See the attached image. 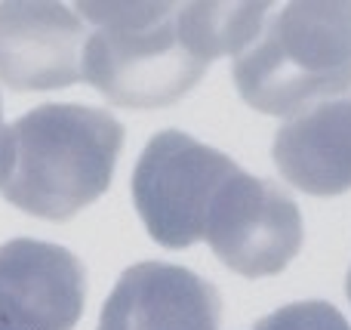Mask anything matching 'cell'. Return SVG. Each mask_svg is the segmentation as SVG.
<instances>
[{"instance_id": "4fadbf2b", "label": "cell", "mask_w": 351, "mask_h": 330, "mask_svg": "<svg viewBox=\"0 0 351 330\" xmlns=\"http://www.w3.org/2000/svg\"><path fill=\"white\" fill-rule=\"evenodd\" d=\"M0 136H3V102H0Z\"/></svg>"}, {"instance_id": "8fae6325", "label": "cell", "mask_w": 351, "mask_h": 330, "mask_svg": "<svg viewBox=\"0 0 351 330\" xmlns=\"http://www.w3.org/2000/svg\"><path fill=\"white\" fill-rule=\"evenodd\" d=\"M256 330H351L336 306L324 300H302L256 321Z\"/></svg>"}, {"instance_id": "7a4b0ae2", "label": "cell", "mask_w": 351, "mask_h": 330, "mask_svg": "<svg viewBox=\"0 0 351 330\" xmlns=\"http://www.w3.org/2000/svg\"><path fill=\"white\" fill-rule=\"evenodd\" d=\"M231 78L250 108L296 115L351 90V0H296L234 56Z\"/></svg>"}, {"instance_id": "7c38bea8", "label": "cell", "mask_w": 351, "mask_h": 330, "mask_svg": "<svg viewBox=\"0 0 351 330\" xmlns=\"http://www.w3.org/2000/svg\"><path fill=\"white\" fill-rule=\"evenodd\" d=\"M346 294H348V300H351V269H348V278H346Z\"/></svg>"}, {"instance_id": "9c48e42d", "label": "cell", "mask_w": 351, "mask_h": 330, "mask_svg": "<svg viewBox=\"0 0 351 330\" xmlns=\"http://www.w3.org/2000/svg\"><path fill=\"white\" fill-rule=\"evenodd\" d=\"M271 158L293 189L315 198L351 191V90L290 115Z\"/></svg>"}, {"instance_id": "52a82bcc", "label": "cell", "mask_w": 351, "mask_h": 330, "mask_svg": "<svg viewBox=\"0 0 351 330\" xmlns=\"http://www.w3.org/2000/svg\"><path fill=\"white\" fill-rule=\"evenodd\" d=\"M86 28L74 10L49 0L0 3V84L22 93L62 90L77 80Z\"/></svg>"}, {"instance_id": "3957f363", "label": "cell", "mask_w": 351, "mask_h": 330, "mask_svg": "<svg viewBox=\"0 0 351 330\" xmlns=\"http://www.w3.org/2000/svg\"><path fill=\"white\" fill-rule=\"evenodd\" d=\"M176 10L179 3H77L96 25L80 53L84 80L123 108L179 102L206 65L179 40Z\"/></svg>"}, {"instance_id": "30bf717a", "label": "cell", "mask_w": 351, "mask_h": 330, "mask_svg": "<svg viewBox=\"0 0 351 330\" xmlns=\"http://www.w3.org/2000/svg\"><path fill=\"white\" fill-rule=\"evenodd\" d=\"M271 3H179L176 31L197 62L237 56L256 40Z\"/></svg>"}, {"instance_id": "277c9868", "label": "cell", "mask_w": 351, "mask_h": 330, "mask_svg": "<svg viewBox=\"0 0 351 330\" xmlns=\"http://www.w3.org/2000/svg\"><path fill=\"white\" fill-rule=\"evenodd\" d=\"M234 170L228 154L182 130L152 136L133 170V204L148 235L167 250L204 241L213 198Z\"/></svg>"}, {"instance_id": "6da1fadb", "label": "cell", "mask_w": 351, "mask_h": 330, "mask_svg": "<svg viewBox=\"0 0 351 330\" xmlns=\"http://www.w3.org/2000/svg\"><path fill=\"white\" fill-rule=\"evenodd\" d=\"M123 123L90 105L49 102L3 127L0 195L12 207L65 222L108 191Z\"/></svg>"}, {"instance_id": "ba28073f", "label": "cell", "mask_w": 351, "mask_h": 330, "mask_svg": "<svg viewBox=\"0 0 351 330\" xmlns=\"http://www.w3.org/2000/svg\"><path fill=\"white\" fill-rule=\"evenodd\" d=\"M222 296L210 281L173 263H136L117 278L99 330H219Z\"/></svg>"}, {"instance_id": "8992f818", "label": "cell", "mask_w": 351, "mask_h": 330, "mask_svg": "<svg viewBox=\"0 0 351 330\" xmlns=\"http://www.w3.org/2000/svg\"><path fill=\"white\" fill-rule=\"evenodd\" d=\"M86 269L71 250L34 238L0 247V330H74Z\"/></svg>"}, {"instance_id": "5b68a950", "label": "cell", "mask_w": 351, "mask_h": 330, "mask_svg": "<svg viewBox=\"0 0 351 330\" xmlns=\"http://www.w3.org/2000/svg\"><path fill=\"white\" fill-rule=\"evenodd\" d=\"M204 241L231 272L268 278L302 250V213L278 182L234 170L213 198Z\"/></svg>"}]
</instances>
